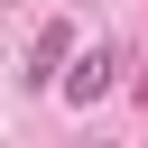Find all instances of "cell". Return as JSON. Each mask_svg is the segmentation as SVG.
Masks as SVG:
<instances>
[{
    "instance_id": "2",
    "label": "cell",
    "mask_w": 148,
    "mask_h": 148,
    "mask_svg": "<svg viewBox=\"0 0 148 148\" xmlns=\"http://www.w3.org/2000/svg\"><path fill=\"white\" fill-rule=\"evenodd\" d=\"M56 83H65V102H102V92L120 83V56H111V46H92V56H83L74 74H56Z\"/></svg>"
},
{
    "instance_id": "1",
    "label": "cell",
    "mask_w": 148,
    "mask_h": 148,
    "mask_svg": "<svg viewBox=\"0 0 148 148\" xmlns=\"http://www.w3.org/2000/svg\"><path fill=\"white\" fill-rule=\"evenodd\" d=\"M65 56H74V18H46V28H37V46H28V83H56V74H65Z\"/></svg>"
}]
</instances>
